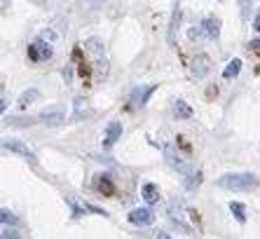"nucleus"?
Instances as JSON below:
<instances>
[{
	"instance_id": "f257e3e1",
	"label": "nucleus",
	"mask_w": 260,
	"mask_h": 239,
	"mask_svg": "<svg viewBox=\"0 0 260 239\" xmlns=\"http://www.w3.org/2000/svg\"><path fill=\"white\" fill-rule=\"evenodd\" d=\"M216 183L218 188L230 192H251L260 186V178L255 173H248V171H235V173H223Z\"/></svg>"
},
{
	"instance_id": "f03ea898",
	"label": "nucleus",
	"mask_w": 260,
	"mask_h": 239,
	"mask_svg": "<svg viewBox=\"0 0 260 239\" xmlns=\"http://www.w3.org/2000/svg\"><path fill=\"white\" fill-rule=\"evenodd\" d=\"M220 36V19L218 17H204L197 26L188 31V38L190 40H216Z\"/></svg>"
},
{
	"instance_id": "7ed1b4c3",
	"label": "nucleus",
	"mask_w": 260,
	"mask_h": 239,
	"mask_svg": "<svg viewBox=\"0 0 260 239\" xmlns=\"http://www.w3.org/2000/svg\"><path fill=\"white\" fill-rule=\"evenodd\" d=\"M85 49L91 56V61H94V68L99 71V75H106L108 73V52H106V45L99 38H89L85 42Z\"/></svg>"
},
{
	"instance_id": "20e7f679",
	"label": "nucleus",
	"mask_w": 260,
	"mask_h": 239,
	"mask_svg": "<svg viewBox=\"0 0 260 239\" xmlns=\"http://www.w3.org/2000/svg\"><path fill=\"white\" fill-rule=\"evenodd\" d=\"M3 148L10 150V153H17V155H21L26 162H30V164H38V157L36 153L28 148V145L24 143V141H19V138H5L3 141Z\"/></svg>"
},
{
	"instance_id": "39448f33",
	"label": "nucleus",
	"mask_w": 260,
	"mask_h": 239,
	"mask_svg": "<svg viewBox=\"0 0 260 239\" xmlns=\"http://www.w3.org/2000/svg\"><path fill=\"white\" fill-rule=\"evenodd\" d=\"M38 122L45 127H59L66 122V110L61 106H54V108H47V110H43V113L38 115Z\"/></svg>"
},
{
	"instance_id": "423d86ee",
	"label": "nucleus",
	"mask_w": 260,
	"mask_h": 239,
	"mask_svg": "<svg viewBox=\"0 0 260 239\" xmlns=\"http://www.w3.org/2000/svg\"><path fill=\"white\" fill-rule=\"evenodd\" d=\"M127 221L132 223V225H141V227H148L155 223V216H152V211L148 209V206H139V209L129 211Z\"/></svg>"
},
{
	"instance_id": "0eeeda50",
	"label": "nucleus",
	"mask_w": 260,
	"mask_h": 239,
	"mask_svg": "<svg viewBox=\"0 0 260 239\" xmlns=\"http://www.w3.org/2000/svg\"><path fill=\"white\" fill-rule=\"evenodd\" d=\"M190 73H192V78L202 80L206 78L209 73H211V59L206 56V54H197L192 59V66H190Z\"/></svg>"
},
{
	"instance_id": "6e6552de",
	"label": "nucleus",
	"mask_w": 260,
	"mask_h": 239,
	"mask_svg": "<svg viewBox=\"0 0 260 239\" xmlns=\"http://www.w3.org/2000/svg\"><path fill=\"white\" fill-rule=\"evenodd\" d=\"M122 138V122H117V120H113V122H108V127H106V134H103V148L110 150L113 145L117 143Z\"/></svg>"
},
{
	"instance_id": "1a4fd4ad",
	"label": "nucleus",
	"mask_w": 260,
	"mask_h": 239,
	"mask_svg": "<svg viewBox=\"0 0 260 239\" xmlns=\"http://www.w3.org/2000/svg\"><path fill=\"white\" fill-rule=\"evenodd\" d=\"M157 89V84H148V87H136V89L132 92V103L136 108H143L145 103H148V99H150V94Z\"/></svg>"
},
{
	"instance_id": "9d476101",
	"label": "nucleus",
	"mask_w": 260,
	"mask_h": 239,
	"mask_svg": "<svg viewBox=\"0 0 260 239\" xmlns=\"http://www.w3.org/2000/svg\"><path fill=\"white\" fill-rule=\"evenodd\" d=\"M141 195H143V199L148 204L159 202V186H155V183H143V186H141Z\"/></svg>"
},
{
	"instance_id": "9b49d317",
	"label": "nucleus",
	"mask_w": 260,
	"mask_h": 239,
	"mask_svg": "<svg viewBox=\"0 0 260 239\" xmlns=\"http://www.w3.org/2000/svg\"><path fill=\"white\" fill-rule=\"evenodd\" d=\"M38 99H40V92H38L36 87H30V89H26L24 94L19 96V108H21V110H24V108H28L30 103H36Z\"/></svg>"
},
{
	"instance_id": "f8f14e48",
	"label": "nucleus",
	"mask_w": 260,
	"mask_h": 239,
	"mask_svg": "<svg viewBox=\"0 0 260 239\" xmlns=\"http://www.w3.org/2000/svg\"><path fill=\"white\" fill-rule=\"evenodd\" d=\"M242 73V59H230L228 61V66H225V71H223V78L225 80H232V78H237Z\"/></svg>"
},
{
	"instance_id": "ddd939ff",
	"label": "nucleus",
	"mask_w": 260,
	"mask_h": 239,
	"mask_svg": "<svg viewBox=\"0 0 260 239\" xmlns=\"http://www.w3.org/2000/svg\"><path fill=\"white\" fill-rule=\"evenodd\" d=\"M174 117H178V120L192 117V108H190L185 101H176L174 103Z\"/></svg>"
},
{
	"instance_id": "4468645a",
	"label": "nucleus",
	"mask_w": 260,
	"mask_h": 239,
	"mask_svg": "<svg viewBox=\"0 0 260 239\" xmlns=\"http://www.w3.org/2000/svg\"><path fill=\"white\" fill-rule=\"evenodd\" d=\"M75 115H73V120H82V117H89L91 115V110H89V106H87V101L85 99H75Z\"/></svg>"
},
{
	"instance_id": "2eb2a0df",
	"label": "nucleus",
	"mask_w": 260,
	"mask_h": 239,
	"mask_svg": "<svg viewBox=\"0 0 260 239\" xmlns=\"http://www.w3.org/2000/svg\"><path fill=\"white\" fill-rule=\"evenodd\" d=\"M230 211L239 223H246V206L242 202H230Z\"/></svg>"
},
{
	"instance_id": "dca6fc26",
	"label": "nucleus",
	"mask_w": 260,
	"mask_h": 239,
	"mask_svg": "<svg viewBox=\"0 0 260 239\" xmlns=\"http://www.w3.org/2000/svg\"><path fill=\"white\" fill-rule=\"evenodd\" d=\"M181 21V5H174V14H171V24H169V42L174 45V36H176V24Z\"/></svg>"
},
{
	"instance_id": "f3484780",
	"label": "nucleus",
	"mask_w": 260,
	"mask_h": 239,
	"mask_svg": "<svg viewBox=\"0 0 260 239\" xmlns=\"http://www.w3.org/2000/svg\"><path fill=\"white\" fill-rule=\"evenodd\" d=\"M96 188L101 192H113V181H110V176H96Z\"/></svg>"
},
{
	"instance_id": "a211bd4d",
	"label": "nucleus",
	"mask_w": 260,
	"mask_h": 239,
	"mask_svg": "<svg viewBox=\"0 0 260 239\" xmlns=\"http://www.w3.org/2000/svg\"><path fill=\"white\" fill-rule=\"evenodd\" d=\"M7 225H19V221H17V218H14V214H12V211L3 209V227H7Z\"/></svg>"
},
{
	"instance_id": "6ab92c4d",
	"label": "nucleus",
	"mask_w": 260,
	"mask_h": 239,
	"mask_svg": "<svg viewBox=\"0 0 260 239\" xmlns=\"http://www.w3.org/2000/svg\"><path fill=\"white\" fill-rule=\"evenodd\" d=\"M253 31L255 33H260V10L255 12V17H253Z\"/></svg>"
},
{
	"instance_id": "aec40b11",
	"label": "nucleus",
	"mask_w": 260,
	"mask_h": 239,
	"mask_svg": "<svg viewBox=\"0 0 260 239\" xmlns=\"http://www.w3.org/2000/svg\"><path fill=\"white\" fill-rule=\"evenodd\" d=\"M248 49H260V40H251L248 42Z\"/></svg>"
},
{
	"instance_id": "412c9836",
	"label": "nucleus",
	"mask_w": 260,
	"mask_h": 239,
	"mask_svg": "<svg viewBox=\"0 0 260 239\" xmlns=\"http://www.w3.org/2000/svg\"><path fill=\"white\" fill-rule=\"evenodd\" d=\"M157 239H171V237H169L167 232H159V234H157Z\"/></svg>"
}]
</instances>
